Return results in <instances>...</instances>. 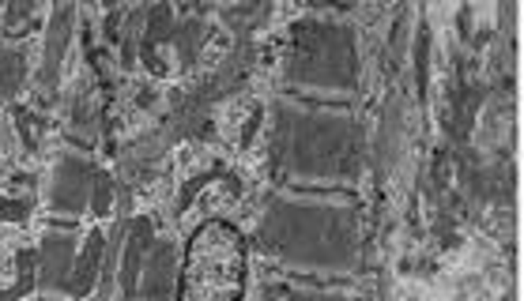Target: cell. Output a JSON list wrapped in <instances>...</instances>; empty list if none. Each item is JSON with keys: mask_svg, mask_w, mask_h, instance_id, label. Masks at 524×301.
I'll return each mask as SVG.
<instances>
[{"mask_svg": "<svg viewBox=\"0 0 524 301\" xmlns=\"http://www.w3.org/2000/svg\"><path fill=\"white\" fill-rule=\"evenodd\" d=\"M31 214V200H5L0 204V219H8V223H23Z\"/></svg>", "mask_w": 524, "mask_h": 301, "instance_id": "cell-14", "label": "cell"}, {"mask_svg": "<svg viewBox=\"0 0 524 301\" xmlns=\"http://www.w3.org/2000/svg\"><path fill=\"white\" fill-rule=\"evenodd\" d=\"M91 181H95L91 162L79 155H65L53 169V192H50L53 207L65 214H79L91 200Z\"/></svg>", "mask_w": 524, "mask_h": 301, "instance_id": "cell-4", "label": "cell"}, {"mask_svg": "<svg viewBox=\"0 0 524 301\" xmlns=\"http://www.w3.org/2000/svg\"><path fill=\"white\" fill-rule=\"evenodd\" d=\"M261 242L290 264L351 268L359 256V219L351 207L271 196L261 219Z\"/></svg>", "mask_w": 524, "mask_h": 301, "instance_id": "cell-1", "label": "cell"}, {"mask_svg": "<svg viewBox=\"0 0 524 301\" xmlns=\"http://www.w3.org/2000/svg\"><path fill=\"white\" fill-rule=\"evenodd\" d=\"M166 38H174V8L155 5L152 12H143V60H152L155 46Z\"/></svg>", "mask_w": 524, "mask_h": 301, "instance_id": "cell-10", "label": "cell"}, {"mask_svg": "<svg viewBox=\"0 0 524 301\" xmlns=\"http://www.w3.org/2000/svg\"><path fill=\"white\" fill-rule=\"evenodd\" d=\"M152 238H155L152 219H133L129 223V242H124V264H121V290L129 297H136L143 260H148V252H152Z\"/></svg>", "mask_w": 524, "mask_h": 301, "instance_id": "cell-8", "label": "cell"}, {"mask_svg": "<svg viewBox=\"0 0 524 301\" xmlns=\"http://www.w3.org/2000/svg\"><path fill=\"white\" fill-rule=\"evenodd\" d=\"M110 204H114V178L110 174H95V181H91V211L106 214Z\"/></svg>", "mask_w": 524, "mask_h": 301, "instance_id": "cell-13", "label": "cell"}, {"mask_svg": "<svg viewBox=\"0 0 524 301\" xmlns=\"http://www.w3.org/2000/svg\"><path fill=\"white\" fill-rule=\"evenodd\" d=\"M117 19H121L117 12H110V15H106V38H110V41H117V38H121V31H117Z\"/></svg>", "mask_w": 524, "mask_h": 301, "instance_id": "cell-22", "label": "cell"}, {"mask_svg": "<svg viewBox=\"0 0 524 301\" xmlns=\"http://www.w3.org/2000/svg\"><path fill=\"white\" fill-rule=\"evenodd\" d=\"M143 64H148V68H152L155 76H162V72H166V64H162L159 57H152V60H143Z\"/></svg>", "mask_w": 524, "mask_h": 301, "instance_id": "cell-23", "label": "cell"}, {"mask_svg": "<svg viewBox=\"0 0 524 301\" xmlns=\"http://www.w3.org/2000/svg\"><path fill=\"white\" fill-rule=\"evenodd\" d=\"M72 264H76V238L72 233H50L38 252V287L41 290L69 287Z\"/></svg>", "mask_w": 524, "mask_h": 301, "instance_id": "cell-6", "label": "cell"}, {"mask_svg": "<svg viewBox=\"0 0 524 301\" xmlns=\"http://www.w3.org/2000/svg\"><path fill=\"white\" fill-rule=\"evenodd\" d=\"M204 38H207V31H204V19H185L181 27H174L178 60H181V64H193V60H197V53H200V46H204Z\"/></svg>", "mask_w": 524, "mask_h": 301, "instance_id": "cell-12", "label": "cell"}, {"mask_svg": "<svg viewBox=\"0 0 524 301\" xmlns=\"http://www.w3.org/2000/svg\"><path fill=\"white\" fill-rule=\"evenodd\" d=\"M354 38L340 23L306 19L290 31L287 76L306 87H354Z\"/></svg>", "mask_w": 524, "mask_h": 301, "instance_id": "cell-3", "label": "cell"}, {"mask_svg": "<svg viewBox=\"0 0 524 301\" xmlns=\"http://www.w3.org/2000/svg\"><path fill=\"white\" fill-rule=\"evenodd\" d=\"M72 27H76V8L72 5H60L50 19V31H46V57H41V98L50 102V91L57 83L60 72V57H65L69 41H72Z\"/></svg>", "mask_w": 524, "mask_h": 301, "instance_id": "cell-7", "label": "cell"}, {"mask_svg": "<svg viewBox=\"0 0 524 301\" xmlns=\"http://www.w3.org/2000/svg\"><path fill=\"white\" fill-rule=\"evenodd\" d=\"M287 301H340V297H332V294H302V290H295V294H287Z\"/></svg>", "mask_w": 524, "mask_h": 301, "instance_id": "cell-21", "label": "cell"}, {"mask_svg": "<svg viewBox=\"0 0 524 301\" xmlns=\"http://www.w3.org/2000/svg\"><path fill=\"white\" fill-rule=\"evenodd\" d=\"M271 162L290 178H354L363 166V136L351 117L276 105Z\"/></svg>", "mask_w": 524, "mask_h": 301, "instance_id": "cell-2", "label": "cell"}, {"mask_svg": "<svg viewBox=\"0 0 524 301\" xmlns=\"http://www.w3.org/2000/svg\"><path fill=\"white\" fill-rule=\"evenodd\" d=\"M15 268H19V275H34L38 256H34L31 249H19V252H15Z\"/></svg>", "mask_w": 524, "mask_h": 301, "instance_id": "cell-18", "label": "cell"}, {"mask_svg": "<svg viewBox=\"0 0 524 301\" xmlns=\"http://www.w3.org/2000/svg\"><path fill=\"white\" fill-rule=\"evenodd\" d=\"M15 121H19V132H23V143H31V147H34V124H31L34 117H31L27 110H15Z\"/></svg>", "mask_w": 524, "mask_h": 301, "instance_id": "cell-20", "label": "cell"}, {"mask_svg": "<svg viewBox=\"0 0 524 301\" xmlns=\"http://www.w3.org/2000/svg\"><path fill=\"white\" fill-rule=\"evenodd\" d=\"M261 117H264V110H253V114H249V121H245V132H242V147H249V143H253L257 128H261Z\"/></svg>", "mask_w": 524, "mask_h": 301, "instance_id": "cell-19", "label": "cell"}, {"mask_svg": "<svg viewBox=\"0 0 524 301\" xmlns=\"http://www.w3.org/2000/svg\"><path fill=\"white\" fill-rule=\"evenodd\" d=\"M207 181H212V174H200V178H193V181H188V185H185V192L178 196V207H188V200H193V196H197V192H200Z\"/></svg>", "mask_w": 524, "mask_h": 301, "instance_id": "cell-15", "label": "cell"}, {"mask_svg": "<svg viewBox=\"0 0 524 301\" xmlns=\"http://www.w3.org/2000/svg\"><path fill=\"white\" fill-rule=\"evenodd\" d=\"M174 283H178V249H174V242H155L148 260H143L136 297L166 301L174 294Z\"/></svg>", "mask_w": 524, "mask_h": 301, "instance_id": "cell-5", "label": "cell"}, {"mask_svg": "<svg viewBox=\"0 0 524 301\" xmlns=\"http://www.w3.org/2000/svg\"><path fill=\"white\" fill-rule=\"evenodd\" d=\"M27 79V53L23 50H0V95L15 98Z\"/></svg>", "mask_w": 524, "mask_h": 301, "instance_id": "cell-11", "label": "cell"}, {"mask_svg": "<svg viewBox=\"0 0 524 301\" xmlns=\"http://www.w3.org/2000/svg\"><path fill=\"white\" fill-rule=\"evenodd\" d=\"M102 256H106V238L102 233H91L87 242H83V252L79 260L72 264V278H69V290L72 294H91V287L98 283V271H102Z\"/></svg>", "mask_w": 524, "mask_h": 301, "instance_id": "cell-9", "label": "cell"}, {"mask_svg": "<svg viewBox=\"0 0 524 301\" xmlns=\"http://www.w3.org/2000/svg\"><path fill=\"white\" fill-rule=\"evenodd\" d=\"M31 15H34V0H23V5H12V8L5 12V19H8L12 27L19 23V19H31Z\"/></svg>", "mask_w": 524, "mask_h": 301, "instance_id": "cell-17", "label": "cell"}, {"mask_svg": "<svg viewBox=\"0 0 524 301\" xmlns=\"http://www.w3.org/2000/svg\"><path fill=\"white\" fill-rule=\"evenodd\" d=\"M72 117H76V128H83V132H91V114H87V95H79V98H76V110H72Z\"/></svg>", "mask_w": 524, "mask_h": 301, "instance_id": "cell-16", "label": "cell"}]
</instances>
